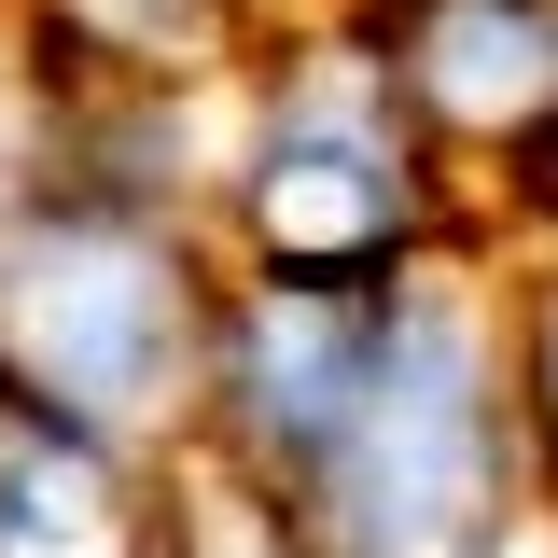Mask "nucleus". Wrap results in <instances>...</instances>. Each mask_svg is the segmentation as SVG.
Instances as JSON below:
<instances>
[{"mask_svg": "<svg viewBox=\"0 0 558 558\" xmlns=\"http://www.w3.org/2000/svg\"><path fill=\"white\" fill-rule=\"evenodd\" d=\"M0 377L43 433H126L182 391V279L126 223H28L0 238Z\"/></svg>", "mask_w": 558, "mask_h": 558, "instance_id": "obj_1", "label": "nucleus"}, {"mask_svg": "<svg viewBox=\"0 0 558 558\" xmlns=\"http://www.w3.org/2000/svg\"><path fill=\"white\" fill-rule=\"evenodd\" d=\"M488 502V405H475V322L405 307L377 336V377L349 405V531L363 558H447Z\"/></svg>", "mask_w": 558, "mask_h": 558, "instance_id": "obj_2", "label": "nucleus"}, {"mask_svg": "<svg viewBox=\"0 0 558 558\" xmlns=\"http://www.w3.org/2000/svg\"><path fill=\"white\" fill-rule=\"evenodd\" d=\"M252 209H266V252H279V266H336V252H363V238L391 223V168H377V140H363L336 98H322L307 126H279V140H266V182H252Z\"/></svg>", "mask_w": 558, "mask_h": 558, "instance_id": "obj_3", "label": "nucleus"}, {"mask_svg": "<svg viewBox=\"0 0 558 558\" xmlns=\"http://www.w3.org/2000/svg\"><path fill=\"white\" fill-rule=\"evenodd\" d=\"M363 377H377V322L336 307L322 279H279L266 322H252V405H266L279 433H349Z\"/></svg>", "mask_w": 558, "mask_h": 558, "instance_id": "obj_4", "label": "nucleus"}, {"mask_svg": "<svg viewBox=\"0 0 558 558\" xmlns=\"http://www.w3.org/2000/svg\"><path fill=\"white\" fill-rule=\"evenodd\" d=\"M0 558H126V502L84 433H0Z\"/></svg>", "mask_w": 558, "mask_h": 558, "instance_id": "obj_5", "label": "nucleus"}, {"mask_svg": "<svg viewBox=\"0 0 558 558\" xmlns=\"http://www.w3.org/2000/svg\"><path fill=\"white\" fill-rule=\"evenodd\" d=\"M418 70H433V98L461 126H502V112H545L558 98V28L517 14V0H461V14H433Z\"/></svg>", "mask_w": 558, "mask_h": 558, "instance_id": "obj_6", "label": "nucleus"}]
</instances>
